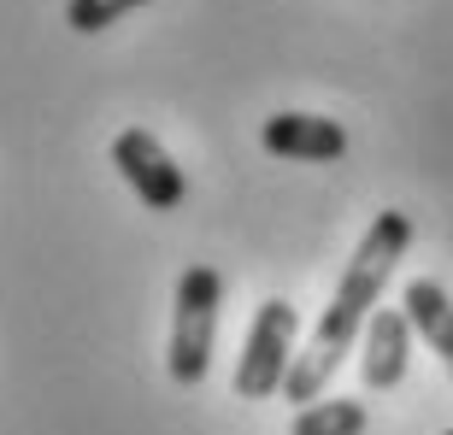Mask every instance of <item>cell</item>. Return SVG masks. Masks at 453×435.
<instances>
[{
	"label": "cell",
	"instance_id": "1",
	"mask_svg": "<svg viewBox=\"0 0 453 435\" xmlns=\"http://www.w3.org/2000/svg\"><path fill=\"white\" fill-rule=\"evenodd\" d=\"M412 248V218L406 212H377L371 218V230L359 235V248H353L348 271H342V283L336 294H330V306H324V318L319 330H312V341H306V353H295V365H288L283 377V394L288 401H324V383L336 377L342 365V353L353 347V335L365 330V318L377 312V301H383V283H388V271L401 265V253Z\"/></svg>",
	"mask_w": 453,
	"mask_h": 435
},
{
	"label": "cell",
	"instance_id": "2",
	"mask_svg": "<svg viewBox=\"0 0 453 435\" xmlns=\"http://www.w3.org/2000/svg\"><path fill=\"white\" fill-rule=\"evenodd\" d=\"M224 277L212 265H188L177 277V312H171V383L195 388L212 365V335H219Z\"/></svg>",
	"mask_w": 453,
	"mask_h": 435
},
{
	"label": "cell",
	"instance_id": "3",
	"mask_svg": "<svg viewBox=\"0 0 453 435\" xmlns=\"http://www.w3.org/2000/svg\"><path fill=\"white\" fill-rule=\"evenodd\" d=\"M295 306L288 301H265L248 324V341H242V359H235V394L242 401H271L283 388L288 365H295Z\"/></svg>",
	"mask_w": 453,
	"mask_h": 435
},
{
	"label": "cell",
	"instance_id": "4",
	"mask_svg": "<svg viewBox=\"0 0 453 435\" xmlns=\"http://www.w3.org/2000/svg\"><path fill=\"white\" fill-rule=\"evenodd\" d=\"M112 165H118V177L135 188V201L148 206V212H177V206L188 201V177L177 171V159H171L148 130H118Z\"/></svg>",
	"mask_w": 453,
	"mask_h": 435
},
{
	"label": "cell",
	"instance_id": "5",
	"mask_svg": "<svg viewBox=\"0 0 453 435\" xmlns=\"http://www.w3.org/2000/svg\"><path fill=\"white\" fill-rule=\"evenodd\" d=\"M259 141L277 159H306V165H330V159L348 153V130L319 112H271L259 124Z\"/></svg>",
	"mask_w": 453,
	"mask_h": 435
},
{
	"label": "cell",
	"instance_id": "6",
	"mask_svg": "<svg viewBox=\"0 0 453 435\" xmlns=\"http://www.w3.org/2000/svg\"><path fill=\"white\" fill-rule=\"evenodd\" d=\"M406 359H412V318H406V306H377L365 318V359H359L365 388H377V394L401 388Z\"/></svg>",
	"mask_w": 453,
	"mask_h": 435
},
{
	"label": "cell",
	"instance_id": "7",
	"mask_svg": "<svg viewBox=\"0 0 453 435\" xmlns=\"http://www.w3.org/2000/svg\"><path fill=\"white\" fill-rule=\"evenodd\" d=\"M401 306H406V318H412V330H418L424 341L441 353V365L453 370V301H448V288L418 277V283H406Z\"/></svg>",
	"mask_w": 453,
	"mask_h": 435
},
{
	"label": "cell",
	"instance_id": "8",
	"mask_svg": "<svg viewBox=\"0 0 453 435\" xmlns=\"http://www.w3.org/2000/svg\"><path fill=\"white\" fill-rule=\"evenodd\" d=\"M371 412L359 401H312L295 412V430L288 435H365Z\"/></svg>",
	"mask_w": 453,
	"mask_h": 435
},
{
	"label": "cell",
	"instance_id": "9",
	"mask_svg": "<svg viewBox=\"0 0 453 435\" xmlns=\"http://www.w3.org/2000/svg\"><path fill=\"white\" fill-rule=\"evenodd\" d=\"M135 6H148V0H65V24L77 35H101L106 24L130 18Z\"/></svg>",
	"mask_w": 453,
	"mask_h": 435
},
{
	"label": "cell",
	"instance_id": "10",
	"mask_svg": "<svg viewBox=\"0 0 453 435\" xmlns=\"http://www.w3.org/2000/svg\"><path fill=\"white\" fill-rule=\"evenodd\" d=\"M441 435H453V430H441Z\"/></svg>",
	"mask_w": 453,
	"mask_h": 435
}]
</instances>
